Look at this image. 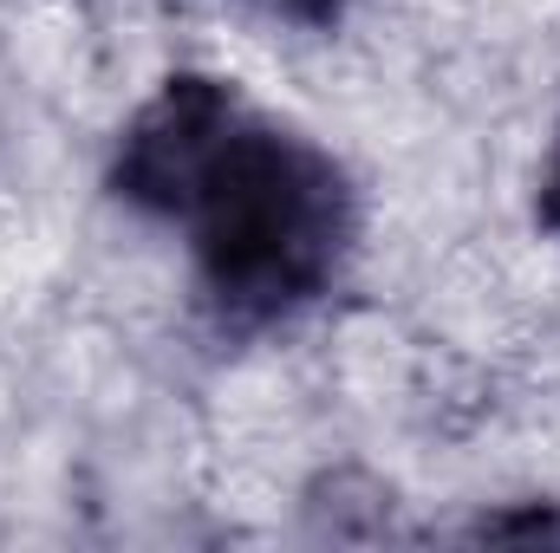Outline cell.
<instances>
[{
	"label": "cell",
	"mask_w": 560,
	"mask_h": 553,
	"mask_svg": "<svg viewBox=\"0 0 560 553\" xmlns=\"http://www.w3.org/2000/svg\"><path fill=\"white\" fill-rule=\"evenodd\" d=\"M242 7L275 26H300V33H332L352 13V0H242Z\"/></svg>",
	"instance_id": "7a4b0ae2"
},
{
	"label": "cell",
	"mask_w": 560,
	"mask_h": 553,
	"mask_svg": "<svg viewBox=\"0 0 560 553\" xmlns=\"http://www.w3.org/2000/svg\"><path fill=\"white\" fill-rule=\"evenodd\" d=\"M105 189L183 235L222 332H275L313 313L365 228L352 169L222 72H170L125 118Z\"/></svg>",
	"instance_id": "6da1fadb"
},
{
	"label": "cell",
	"mask_w": 560,
	"mask_h": 553,
	"mask_svg": "<svg viewBox=\"0 0 560 553\" xmlns=\"http://www.w3.org/2000/svg\"><path fill=\"white\" fill-rule=\"evenodd\" d=\"M535 228L548 242H560V111H555V125H548V150L535 163Z\"/></svg>",
	"instance_id": "3957f363"
}]
</instances>
